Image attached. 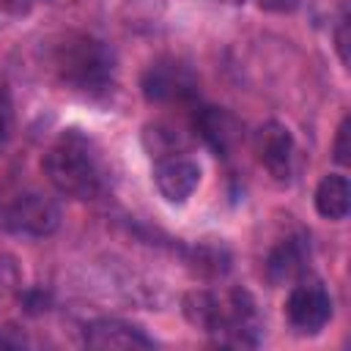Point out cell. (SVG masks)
<instances>
[{
	"mask_svg": "<svg viewBox=\"0 0 351 351\" xmlns=\"http://www.w3.org/2000/svg\"><path fill=\"white\" fill-rule=\"evenodd\" d=\"M143 148L148 151L151 159H165V156H176V154H186L189 148V134L173 123L156 121L148 123L143 129Z\"/></svg>",
	"mask_w": 351,
	"mask_h": 351,
	"instance_id": "4fadbf2b",
	"label": "cell"
},
{
	"mask_svg": "<svg viewBox=\"0 0 351 351\" xmlns=\"http://www.w3.org/2000/svg\"><path fill=\"white\" fill-rule=\"evenodd\" d=\"M49 184L69 197L90 200L101 189V165L90 140L80 132H63L41 159Z\"/></svg>",
	"mask_w": 351,
	"mask_h": 351,
	"instance_id": "7a4b0ae2",
	"label": "cell"
},
{
	"mask_svg": "<svg viewBox=\"0 0 351 351\" xmlns=\"http://www.w3.org/2000/svg\"><path fill=\"white\" fill-rule=\"evenodd\" d=\"M11 129H14V104H11L8 85H5V80L0 77V151H3V145L8 143Z\"/></svg>",
	"mask_w": 351,
	"mask_h": 351,
	"instance_id": "9a60e30c",
	"label": "cell"
},
{
	"mask_svg": "<svg viewBox=\"0 0 351 351\" xmlns=\"http://www.w3.org/2000/svg\"><path fill=\"white\" fill-rule=\"evenodd\" d=\"M348 44H351V22H348V16H343V19H340V25H337V30H335V49H337V55H340V63H343V66H348V63H351Z\"/></svg>",
	"mask_w": 351,
	"mask_h": 351,
	"instance_id": "e0dca14e",
	"label": "cell"
},
{
	"mask_svg": "<svg viewBox=\"0 0 351 351\" xmlns=\"http://www.w3.org/2000/svg\"><path fill=\"white\" fill-rule=\"evenodd\" d=\"M255 3H258V8L271 11V14H291L299 5V0H255Z\"/></svg>",
	"mask_w": 351,
	"mask_h": 351,
	"instance_id": "d6986e66",
	"label": "cell"
},
{
	"mask_svg": "<svg viewBox=\"0 0 351 351\" xmlns=\"http://www.w3.org/2000/svg\"><path fill=\"white\" fill-rule=\"evenodd\" d=\"M186 263L192 266V271L211 280V277H222L230 269V255L222 244H195L189 250Z\"/></svg>",
	"mask_w": 351,
	"mask_h": 351,
	"instance_id": "5bb4252c",
	"label": "cell"
},
{
	"mask_svg": "<svg viewBox=\"0 0 351 351\" xmlns=\"http://www.w3.org/2000/svg\"><path fill=\"white\" fill-rule=\"evenodd\" d=\"M307 247H304V239L299 236H288L282 239L280 244H274L266 255V280L271 285H285V282H296L302 280L304 269H307Z\"/></svg>",
	"mask_w": 351,
	"mask_h": 351,
	"instance_id": "30bf717a",
	"label": "cell"
},
{
	"mask_svg": "<svg viewBox=\"0 0 351 351\" xmlns=\"http://www.w3.org/2000/svg\"><path fill=\"white\" fill-rule=\"evenodd\" d=\"M85 346L101 351H132V348H151L154 340L134 324L118 318H99L85 326Z\"/></svg>",
	"mask_w": 351,
	"mask_h": 351,
	"instance_id": "9c48e42d",
	"label": "cell"
},
{
	"mask_svg": "<svg viewBox=\"0 0 351 351\" xmlns=\"http://www.w3.org/2000/svg\"><path fill=\"white\" fill-rule=\"evenodd\" d=\"M52 71L77 93H101L112 82L115 55L112 49L85 33H69L52 47Z\"/></svg>",
	"mask_w": 351,
	"mask_h": 351,
	"instance_id": "6da1fadb",
	"label": "cell"
},
{
	"mask_svg": "<svg viewBox=\"0 0 351 351\" xmlns=\"http://www.w3.org/2000/svg\"><path fill=\"white\" fill-rule=\"evenodd\" d=\"M154 184L167 203H186L200 184V167L186 154L154 159Z\"/></svg>",
	"mask_w": 351,
	"mask_h": 351,
	"instance_id": "52a82bcc",
	"label": "cell"
},
{
	"mask_svg": "<svg viewBox=\"0 0 351 351\" xmlns=\"http://www.w3.org/2000/svg\"><path fill=\"white\" fill-rule=\"evenodd\" d=\"M25 346H27V337L19 326H14V324L0 326V351H16V348H25Z\"/></svg>",
	"mask_w": 351,
	"mask_h": 351,
	"instance_id": "ac0fdd59",
	"label": "cell"
},
{
	"mask_svg": "<svg viewBox=\"0 0 351 351\" xmlns=\"http://www.w3.org/2000/svg\"><path fill=\"white\" fill-rule=\"evenodd\" d=\"M255 154L258 162L269 170V176L274 181H288L293 173V134L285 123L280 121H269L255 132Z\"/></svg>",
	"mask_w": 351,
	"mask_h": 351,
	"instance_id": "8992f818",
	"label": "cell"
},
{
	"mask_svg": "<svg viewBox=\"0 0 351 351\" xmlns=\"http://www.w3.org/2000/svg\"><path fill=\"white\" fill-rule=\"evenodd\" d=\"M315 211L324 217V219H332V222H340L348 217V208H351V184L343 173H329L318 181L315 186Z\"/></svg>",
	"mask_w": 351,
	"mask_h": 351,
	"instance_id": "7c38bea8",
	"label": "cell"
},
{
	"mask_svg": "<svg viewBox=\"0 0 351 351\" xmlns=\"http://www.w3.org/2000/svg\"><path fill=\"white\" fill-rule=\"evenodd\" d=\"M140 90L151 104H184L197 96V77L184 60L159 58L143 71Z\"/></svg>",
	"mask_w": 351,
	"mask_h": 351,
	"instance_id": "3957f363",
	"label": "cell"
},
{
	"mask_svg": "<svg viewBox=\"0 0 351 351\" xmlns=\"http://www.w3.org/2000/svg\"><path fill=\"white\" fill-rule=\"evenodd\" d=\"M335 162L337 165H348L351 162V115H343L337 134H335V145H332Z\"/></svg>",
	"mask_w": 351,
	"mask_h": 351,
	"instance_id": "2e32d148",
	"label": "cell"
},
{
	"mask_svg": "<svg viewBox=\"0 0 351 351\" xmlns=\"http://www.w3.org/2000/svg\"><path fill=\"white\" fill-rule=\"evenodd\" d=\"M285 318L296 335H318L332 318V296L318 280H296L285 299Z\"/></svg>",
	"mask_w": 351,
	"mask_h": 351,
	"instance_id": "277c9868",
	"label": "cell"
},
{
	"mask_svg": "<svg viewBox=\"0 0 351 351\" xmlns=\"http://www.w3.org/2000/svg\"><path fill=\"white\" fill-rule=\"evenodd\" d=\"M33 0H0V11L5 14H27Z\"/></svg>",
	"mask_w": 351,
	"mask_h": 351,
	"instance_id": "ffe728a7",
	"label": "cell"
},
{
	"mask_svg": "<svg viewBox=\"0 0 351 351\" xmlns=\"http://www.w3.org/2000/svg\"><path fill=\"white\" fill-rule=\"evenodd\" d=\"M3 225L19 236H49L60 225V208L41 192H25L5 206Z\"/></svg>",
	"mask_w": 351,
	"mask_h": 351,
	"instance_id": "5b68a950",
	"label": "cell"
},
{
	"mask_svg": "<svg viewBox=\"0 0 351 351\" xmlns=\"http://www.w3.org/2000/svg\"><path fill=\"white\" fill-rule=\"evenodd\" d=\"M181 304H184V315L192 326L203 329L206 335L219 337V332L225 329V321H228V296L219 299L211 291H189Z\"/></svg>",
	"mask_w": 351,
	"mask_h": 351,
	"instance_id": "8fae6325",
	"label": "cell"
},
{
	"mask_svg": "<svg viewBox=\"0 0 351 351\" xmlns=\"http://www.w3.org/2000/svg\"><path fill=\"white\" fill-rule=\"evenodd\" d=\"M195 132L217 156H228L241 143V121L225 107H200L195 112Z\"/></svg>",
	"mask_w": 351,
	"mask_h": 351,
	"instance_id": "ba28073f",
	"label": "cell"
},
{
	"mask_svg": "<svg viewBox=\"0 0 351 351\" xmlns=\"http://www.w3.org/2000/svg\"><path fill=\"white\" fill-rule=\"evenodd\" d=\"M222 3H230V5H239V3H244V0H222Z\"/></svg>",
	"mask_w": 351,
	"mask_h": 351,
	"instance_id": "44dd1931",
	"label": "cell"
}]
</instances>
